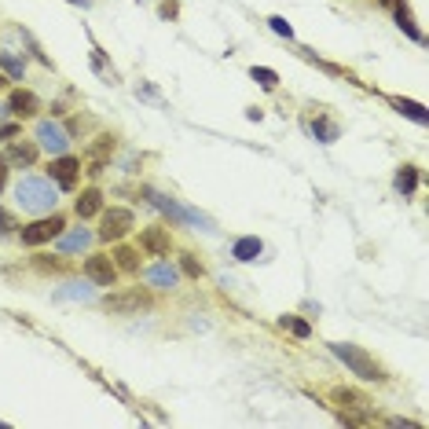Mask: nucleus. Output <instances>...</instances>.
Returning a JSON list of instances; mask_svg holds the SVG:
<instances>
[{"instance_id": "2", "label": "nucleus", "mask_w": 429, "mask_h": 429, "mask_svg": "<svg viewBox=\"0 0 429 429\" xmlns=\"http://www.w3.org/2000/svg\"><path fill=\"white\" fill-rule=\"evenodd\" d=\"M15 198L26 213H48L56 206V187L51 180H40V176H23L15 184Z\"/></svg>"}, {"instance_id": "23", "label": "nucleus", "mask_w": 429, "mask_h": 429, "mask_svg": "<svg viewBox=\"0 0 429 429\" xmlns=\"http://www.w3.org/2000/svg\"><path fill=\"white\" fill-rule=\"evenodd\" d=\"M250 78H253V81H261V89H275V84H279V73H275L272 67H253V70H250Z\"/></svg>"}, {"instance_id": "14", "label": "nucleus", "mask_w": 429, "mask_h": 429, "mask_svg": "<svg viewBox=\"0 0 429 429\" xmlns=\"http://www.w3.org/2000/svg\"><path fill=\"white\" fill-rule=\"evenodd\" d=\"M4 162L8 165H34L37 162V143H26V139H23V143H12V147H8V158H4Z\"/></svg>"}, {"instance_id": "31", "label": "nucleus", "mask_w": 429, "mask_h": 429, "mask_svg": "<svg viewBox=\"0 0 429 429\" xmlns=\"http://www.w3.org/2000/svg\"><path fill=\"white\" fill-rule=\"evenodd\" d=\"M12 136H19V125H0V143H4V139H12Z\"/></svg>"}, {"instance_id": "6", "label": "nucleus", "mask_w": 429, "mask_h": 429, "mask_svg": "<svg viewBox=\"0 0 429 429\" xmlns=\"http://www.w3.org/2000/svg\"><path fill=\"white\" fill-rule=\"evenodd\" d=\"M84 275H89L95 286H114L117 283V264L103 253H92V257H84Z\"/></svg>"}, {"instance_id": "9", "label": "nucleus", "mask_w": 429, "mask_h": 429, "mask_svg": "<svg viewBox=\"0 0 429 429\" xmlns=\"http://www.w3.org/2000/svg\"><path fill=\"white\" fill-rule=\"evenodd\" d=\"M139 250L151 253V257H169V250H173L169 228H143L139 231Z\"/></svg>"}, {"instance_id": "29", "label": "nucleus", "mask_w": 429, "mask_h": 429, "mask_svg": "<svg viewBox=\"0 0 429 429\" xmlns=\"http://www.w3.org/2000/svg\"><path fill=\"white\" fill-rule=\"evenodd\" d=\"M158 12H162L165 19H173V15L180 12V4H176V0H162V4H158Z\"/></svg>"}, {"instance_id": "1", "label": "nucleus", "mask_w": 429, "mask_h": 429, "mask_svg": "<svg viewBox=\"0 0 429 429\" xmlns=\"http://www.w3.org/2000/svg\"><path fill=\"white\" fill-rule=\"evenodd\" d=\"M330 352H334V356L345 363V367L356 374V378H363V382H385L389 378V374H385V367L374 356H367V352L363 349H356V345H345V341H334V345H330Z\"/></svg>"}, {"instance_id": "21", "label": "nucleus", "mask_w": 429, "mask_h": 429, "mask_svg": "<svg viewBox=\"0 0 429 429\" xmlns=\"http://www.w3.org/2000/svg\"><path fill=\"white\" fill-rule=\"evenodd\" d=\"M279 327L290 330L294 338H312V327H308L305 319H297V316H279Z\"/></svg>"}, {"instance_id": "36", "label": "nucleus", "mask_w": 429, "mask_h": 429, "mask_svg": "<svg viewBox=\"0 0 429 429\" xmlns=\"http://www.w3.org/2000/svg\"><path fill=\"white\" fill-rule=\"evenodd\" d=\"M385 4H393V0H385Z\"/></svg>"}, {"instance_id": "32", "label": "nucleus", "mask_w": 429, "mask_h": 429, "mask_svg": "<svg viewBox=\"0 0 429 429\" xmlns=\"http://www.w3.org/2000/svg\"><path fill=\"white\" fill-rule=\"evenodd\" d=\"M4 187H8V162L0 158V191H4Z\"/></svg>"}, {"instance_id": "27", "label": "nucleus", "mask_w": 429, "mask_h": 429, "mask_svg": "<svg viewBox=\"0 0 429 429\" xmlns=\"http://www.w3.org/2000/svg\"><path fill=\"white\" fill-rule=\"evenodd\" d=\"M268 26H272V30H275V34H279V37H286V40H290V37H294V30H290V23H286V19H279V15H272V19H268Z\"/></svg>"}, {"instance_id": "17", "label": "nucleus", "mask_w": 429, "mask_h": 429, "mask_svg": "<svg viewBox=\"0 0 429 429\" xmlns=\"http://www.w3.org/2000/svg\"><path fill=\"white\" fill-rule=\"evenodd\" d=\"M393 15H396V26L404 30L411 40H422V34L415 30V19H411V12H407V4H400V0H393Z\"/></svg>"}, {"instance_id": "22", "label": "nucleus", "mask_w": 429, "mask_h": 429, "mask_svg": "<svg viewBox=\"0 0 429 429\" xmlns=\"http://www.w3.org/2000/svg\"><path fill=\"white\" fill-rule=\"evenodd\" d=\"M114 261H117V268H125V272H139V253L128 250V246H121V250L114 253Z\"/></svg>"}, {"instance_id": "12", "label": "nucleus", "mask_w": 429, "mask_h": 429, "mask_svg": "<svg viewBox=\"0 0 429 429\" xmlns=\"http://www.w3.org/2000/svg\"><path fill=\"white\" fill-rule=\"evenodd\" d=\"M334 404L341 407V411H371V400L356 389H345V385H338L334 389Z\"/></svg>"}, {"instance_id": "3", "label": "nucleus", "mask_w": 429, "mask_h": 429, "mask_svg": "<svg viewBox=\"0 0 429 429\" xmlns=\"http://www.w3.org/2000/svg\"><path fill=\"white\" fill-rule=\"evenodd\" d=\"M62 228H67V220L59 213H51V217H40L34 224H26V228H19V239H23V246H40V242L59 239Z\"/></svg>"}, {"instance_id": "28", "label": "nucleus", "mask_w": 429, "mask_h": 429, "mask_svg": "<svg viewBox=\"0 0 429 429\" xmlns=\"http://www.w3.org/2000/svg\"><path fill=\"white\" fill-rule=\"evenodd\" d=\"M12 231H19V220L8 209H0V235H12Z\"/></svg>"}, {"instance_id": "20", "label": "nucleus", "mask_w": 429, "mask_h": 429, "mask_svg": "<svg viewBox=\"0 0 429 429\" xmlns=\"http://www.w3.org/2000/svg\"><path fill=\"white\" fill-rule=\"evenodd\" d=\"M393 106H396L400 114L415 117L418 125H426V121H429V114H426V106H422V103H411V100H393Z\"/></svg>"}, {"instance_id": "7", "label": "nucleus", "mask_w": 429, "mask_h": 429, "mask_svg": "<svg viewBox=\"0 0 429 429\" xmlns=\"http://www.w3.org/2000/svg\"><path fill=\"white\" fill-rule=\"evenodd\" d=\"M51 180L62 187V191H73V184H78V173H81V158L73 154H56V162H51Z\"/></svg>"}, {"instance_id": "5", "label": "nucleus", "mask_w": 429, "mask_h": 429, "mask_svg": "<svg viewBox=\"0 0 429 429\" xmlns=\"http://www.w3.org/2000/svg\"><path fill=\"white\" fill-rule=\"evenodd\" d=\"M103 308L111 316H132V312L151 308V294H147V290H117V294L103 297Z\"/></svg>"}, {"instance_id": "19", "label": "nucleus", "mask_w": 429, "mask_h": 429, "mask_svg": "<svg viewBox=\"0 0 429 429\" xmlns=\"http://www.w3.org/2000/svg\"><path fill=\"white\" fill-rule=\"evenodd\" d=\"M0 70L8 73V78H15V81H23V70H26V62L12 56V51H0Z\"/></svg>"}, {"instance_id": "34", "label": "nucleus", "mask_w": 429, "mask_h": 429, "mask_svg": "<svg viewBox=\"0 0 429 429\" xmlns=\"http://www.w3.org/2000/svg\"><path fill=\"white\" fill-rule=\"evenodd\" d=\"M70 4H81V8H84V4H89V0H70Z\"/></svg>"}, {"instance_id": "11", "label": "nucleus", "mask_w": 429, "mask_h": 429, "mask_svg": "<svg viewBox=\"0 0 429 429\" xmlns=\"http://www.w3.org/2000/svg\"><path fill=\"white\" fill-rule=\"evenodd\" d=\"M8 111L19 114V117H34L40 111V100H37L34 92H26V89H15L12 100H8Z\"/></svg>"}, {"instance_id": "8", "label": "nucleus", "mask_w": 429, "mask_h": 429, "mask_svg": "<svg viewBox=\"0 0 429 429\" xmlns=\"http://www.w3.org/2000/svg\"><path fill=\"white\" fill-rule=\"evenodd\" d=\"M37 143L45 147L48 154H62L67 143H70V136H67V128L56 125V121H40L37 125Z\"/></svg>"}, {"instance_id": "10", "label": "nucleus", "mask_w": 429, "mask_h": 429, "mask_svg": "<svg viewBox=\"0 0 429 429\" xmlns=\"http://www.w3.org/2000/svg\"><path fill=\"white\" fill-rule=\"evenodd\" d=\"M73 213H78L81 220H89V217H95V213H103V191H100V187H84L81 195H78V202H73Z\"/></svg>"}, {"instance_id": "30", "label": "nucleus", "mask_w": 429, "mask_h": 429, "mask_svg": "<svg viewBox=\"0 0 429 429\" xmlns=\"http://www.w3.org/2000/svg\"><path fill=\"white\" fill-rule=\"evenodd\" d=\"M37 264L45 268V272H56V268H62V261H51V257H45V253L37 257Z\"/></svg>"}, {"instance_id": "25", "label": "nucleus", "mask_w": 429, "mask_h": 429, "mask_svg": "<svg viewBox=\"0 0 429 429\" xmlns=\"http://www.w3.org/2000/svg\"><path fill=\"white\" fill-rule=\"evenodd\" d=\"M312 132L323 139V143H330V139H338V125L327 121V117H319V121H312Z\"/></svg>"}, {"instance_id": "4", "label": "nucleus", "mask_w": 429, "mask_h": 429, "mask_svg": "<svg viewBox=\"0 0 429 429\" xmlns=\"http://www.w3.org/2000/svg\"><path fill=\"white\" fill-rule=\"evenodd\" d=\"M136 228V217H132V209H125V206H111V209H103V224H100V239L103 242H117V239H125L128 231Z\"/></svg>"}, {"instance_id": "13", "label": "nucleus", "mask_w": 429, "mask_h": 429, "mask_svg": "<svg viewBox=\"0 0 429 429\" xmlns=\"http://www.w3.org/2000/svg\"><path fill=\"white\" fill-rule=\"evenodd\" d=\"M261 250H264V242L257 239V235H242V239H235L231 257H235V261H257V257H261Z\"/></svg>"}, {"instance_id": "18", "label": "nucleus", "mask_w": 429, "mask_h": 429, "mask_svg": "<svg viewBox=\"0 0 429 429\" xmlns=\"http://www.w3.org/2000/svg\"><path fill=\"white\" fill-rule=\"evenodd\" d=\"M393 187L407 198V195L418 187V169H415V165H400V173H396V180H393Z\"/></svg>"}, {"instance_id": "16", "label": "nucleus", "mask_w": 429, "mask_h": 429, "mask_svg": "<svg viewBox=\"0 0 429 429\" xmlns=\"http://www.w3.org/2000/svg\"><path fill=\"white\" fill-rule=\"evenodd\" d=\"M89 242H92V231H84V228H73L70 235H62V239H59V250H62V253L89 250Z\"/></svg>"}, {"instance_id": "24", "label": "nucleus", "mask_w": 429, "mask_h": 429, "mask_svg": "<svg viewBox=\"0 0 429 429\" xmlns=\"http://www.w3.org/2000/svg\"><path fill=\"white\" fill-rule=\"evenodd\" d=\"M114 136H100V139H95V143H92V158H100V162H106V158H111L114 154Z\"/></svg>"}, {"instance_id": "26", "label": "nucleus", "mask_w": 429, "mask_h": 429, "mask_svg": "<svg viewBox=\"0 0 429 429\" xmlns=\"http://www.w3.org/2000/svg\"><path fill=\"white\" fill-rule=\"evenodd\" d=\"M180 272L191 275V279H202V275H206V268H202V261H195L191 253H184V257H180Z\"/></svg>"}, {"instance_id": "15", "label": "nucleus", "mask_w": 429, "mask_h": 429, "mask_svg": "<svg viewBox=\"0 0 429 429\" xmlns=\"http://www.w3.org/2000/svg\"><path fill=\"white\" fill-rule=\"evenodd\" d=\"M147 279H151L154 286H162V290H173V286L180 283V272H176L173 264H165V261H162V264H154L151 272H147Z\"/></svg>"}, {"instance_id": "33", "label": "nucleus", "mask_w": 429, "mask_h": 429, "mask_svg": "<svg viewBox=\"0 0 429 429\" xmlns=\"http://www.w3.org/2000/svg\"><path fill=\"white\" fill-rule=\"evenodd\" d=\"M4 114H8V106H0V121H4Z\"/></svg>"}, {"instance_id": "35", "label": "nucleus", "mask_w": 429, "mask_h": 429, "mask_svg": "<svg viewBox=\"0 0 429 429\" xmlns=\"http://www.w3.org/2000/svg\"><path fill=\"white\" fill-rule=\"evenodd\" d=\"M4 84H8V78H4V73H0V89H4Z\"/></svg>"}]
</instances>
